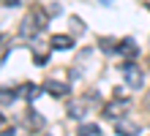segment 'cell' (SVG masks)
I'll use <instances>...</instances> for the list:
<instances>
[{
  "label": "cell",
  "mask_w": 150,
  "mask_h": 136,
  "mask_svg": "<svg viewBox=\"0 0 150 136\" xmlns=\"http://www.w3.org/2000/svg\"><path fill=\"white\" fill-rule=\"evenodd\" d=\"M47 22V14H41V11H30V14H25V19H22V25H19V35L22 38H33V35H38Z\"/></svg>",
  "instance_id": "obj_1"
},
{
  "label": "cell",
  "mask_w": 150,
  "mask_h": 136,
  "mask_svg": "<svg viewBox=\"0 0 150 136\" xmlns=\"http://www.w3.org/2000/svg\"><path fill=\"white\" fill-rule=\"evenodd\" d=\"M128 109H131V104H128V98L126 95H115V101H109L107 106H104V117L107 120H112V123H117L123 114H128Z\"/></svg>",
  "instance_id": "obj_2"
},
{
  "label": "cell",
  "mask_w": 150,
  "mask_h": 136,
  "mask_svg": "<svg viewBox=\"0 0 150 136\" xmlns=\"http://www.w3.org/2000/svg\"><path fill=\"white\" fill-rule=\"evenodd\" d=\"M123 79H126L128 90H142V85H145V74H142V68H139L134 60H128L126 66H123Z\"/></svg>",
  "instance_id": "obj_3"
},
{
  "label": "cell",
  "mask_w": 150,
  "mask_h": 136,
  "mask_svg": "<svg viewBox=\"0 0 150 136\" xmlns=\"http://www.w3.org/2000/svg\"><path fill=\"white\" fill-rule=\"evenodd\" d=\"M71 47H74V35L71 33H57V35L49 38V49H55V52H68Z\"/></svg>",
  "instance_id": "obj_4"
},
{
  "label": "cell",
  "mask_w": 150,
  "mask_h": 136,
  "mask_svg": "<svg viewBox=\"0 0 150 136\" xmlns=\"http://www.w3.org/2000/svg\"><path fill=\"white\" fill-rule=\"evenodd\" d=\"M44 90H47L49 95H55V98H66L71 87H68L66 82H57V79H47V82H44Z\"/></svg>",
  "instance_id": "obj_5"
},
{
  "label": "cell",
  "mask_w": 150,
  "mask_h": 136,
  "mask_svg": "<svg viewBox=\"0 0 150 136\" xmlns=\"http://www.w3.org/2000/svg\"><path fill=\"white\" fill-rule=\"evenodd\" d=\"M16 93H19V98L22 101H36V98L41 95V87L36 85V82H25V85H19V90H16Z\"/></svg>",
  "instance_id": "obj_6"
},
{
  "label": "cell",
  "mask_w": 150,
  "mask_h": 136,
  "mask_svg": "<svg viewBox=\"0 0 150 136\" xmlns=\"http://www.w3.org/2000/svg\"><path fill=\"white\" fill-rule=\"evenodd\" d=\"M117 52L123 54V57L134 60L137 54H139V47H137V41H134V38H120V41H117Z\"/></svg>",
  "instance_id": "obj_7"
},
{
  "label": "cell",
  "mask_w": 150,
  "mask_h": 136,
  "mask_svg": "<svg viewBox=\"0 0 150 136\" xmlns=\"http://www.w3.org/2000/svg\"><path fill=\"white\" fill-rule=\"evenodd\" d=\"M25 123H28V128H33V131L44 128V117L36 114V109H28V112H25Z\"/></svg>",
  "instance_id": "obj_8"
},
{
  "label": "cell",
  "mask_w": 150,
  "mask_h": 136,
  "mask_svg": "<svg viewBox=\"0 0 150 136\" xmlns=\"http://www.w3.org/2000/svg\"><path fill=\"white\" fill-rule=\"evenodd\" d=\"M68 117H71V120H82L85 117V104L82 101H71L68 104Z\"/></svg>",
  "instance_id": "obj_9"
},
{
  "label": "cell",
  "mask_w": 150,
  "mask_h": 136,
  "mask_svg": "<svg viewBox=\"0 0 150 136\" xmlns=\"http://www.w3.org/2000/svg\"><path fill=\"white\" fill-rule=\"evenodd\" d=\"M16 98H19V93H16V90H11V87H3V90H0V104H3V106L14 104Z\"/></svg>",
  "instance_id": "obj_10"
},
{
  "label": "cell",
  "mask_w": 150,
  "mask_h": 136,
  "mask_svg": "<svg viewBox=\"0 0 150 136\" xmlns=\"http://www.w3.org/2000/svg\"><path fill=\"white\" fill-rule=\"evenodd\" d=\"M115 125H117V133H139V125H134V123H126L123 117H120V120L115 123Z\"/></svg>",
  "instance_id": "obj_11"
},
{
  "label": "cell",
  "mask_w": 150,
  "mask_h": 136,
  "mask_svg": "<svg viewBox=\"0 0 150 136\" xmlns=\"http://www.w3.org/2000/svg\"><path fill=\"white\" fill-rule=\"evenodd\" d=\"M98 47H101V52L115 54V52H117V41H115V38H98Z\"/></svg>",
  "instance_id": "obj_12"
},
{
  "label": "cell",
  "mask_w": 150,
  "mask_h": 136,
  "mask_svg": "<svg viewBox=\"0 0 150 136\" xmlns=\"http://www.w3.org/2000/svg\"><path fill=\"white\" fill-rule=\"evenodd\" d=\"M79 133H87V136H98V133H101V128H98L96 123H82Z\"/></svg>",
  "instance_id": "obj_13"
},
{
  "label": "cell",
  "mask_w": 150,
  "mask_h": 136,
  "mask_svg": "<svg viewBox=\"0 0 150 136\" xmlns=\"http://www.w3.org/2000/svg\"><path fill=\"white\" fill-rule=\"evenodd\" d=\"M33 60H36V66H44V63L49 60V54L44 49H33Z\"/></svg>",
  "instance_id": "obj_14"
},
{
  "label": "cell",
  "mask_w": 150,
  "mask_h": 136,
  "mask_svg": "<svg viewBox=\"0 0 150 136\" xmlns=\"http://www.w3.org/2000/svg\"><path fill=\"white\" fill-rule=\"evenodd\" d=\"M71 25H74V33H82V30H85L82 19H76V16H71Z\"/></svg>",
  "instance_id": "obj_15"
},
{
  "label": "cell",
  "mask_w": 150,
  "mask_h": 136,
  "mask_svg": "<svg viewBox=\"0 0 150 136\" xmlns=\"http://www.w3.org/2000/svg\"><path fill=\"white\" fill-rule=\"evenodd\" d=\"M98 3H101V6H112V0H98Z\"/></svg>",
  "instance_id": "obj_16"
},
{
  "label": "cell",
  "mask_w": 150,
  "mask_h": 136,
  "mask_svg": "<svg viewBox=\"0 0 150 136\" xmlns=\"http://www.w3.org/2000/svg\"><path fill=\"white\" fill-rule=\"evenodd\" d=\"M3 123H6V120H3V114H0V128H3Z\"/></svg>",
  "instance_id": "obj_17"
}]
</instances>
